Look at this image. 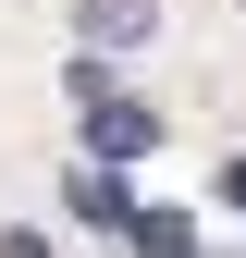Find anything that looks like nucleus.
I'll return each instance as SVG.
<instances>
[{
  "instance_id": "f03ea898",
  "label": "nucleus",
  "mask_w": 246,
  "mask_h": 258,
  "mask_svg": "<svg viewBox=\"0 0 246 258\" xmlns=\"http://www.w3.org/2000/svg\"><path fill=\"white\" fill-rule=\"evenodd\" d=\"M74 209L99 221V234H136V209H148V197H136L123 172H74Z\"/></svg>"
},
{
  "instance_id": "20e7f679",
  "label": "nucleus",
  "mask_w": 246,
  "mask_h": 258,
  "mask_svg": "<svg viewBox=\"0 0 246 258\" xmlns=\"http://www.w3.org/2000/svg\"><path fill=\"white\" fill-rule=\"evenodd\" d=\"M222 197H234V209H246V160H234V172H222Z\"/></svg>"
},
{
  "instance_id": "f257e3e1",
  "label": "nucleus",
  "mask_w": 246,
  "mask_h": 258,
  "mask_svg": "<svg viewBox=\"0 0 246 258\" xmlns=\"http://www.w3.org/2000/svg\"><path fill=\"white\" fill-rule=\"evenodd\" d=\"M74 99H86V148H99L111 172H123V160H136L148 136H160V111H136V99H111L99 74H74Z\"/></svg>"
},
{
  "instance_id": "7ed1b4c3",
  "label": "nucleus",
  "mask_w": 246,
  "mask_h": 258,
  "mask_svg": "<svg viewBox=\"0 0 246 258\" xmlns=\"http://www.w3.org/2000/svg\"><path fill=\"white\" fill-rule=\"evenodd\" d=\"M148 25H160V0H86V37L99 49H136Z\"/></svg>"
}]
</instances>
